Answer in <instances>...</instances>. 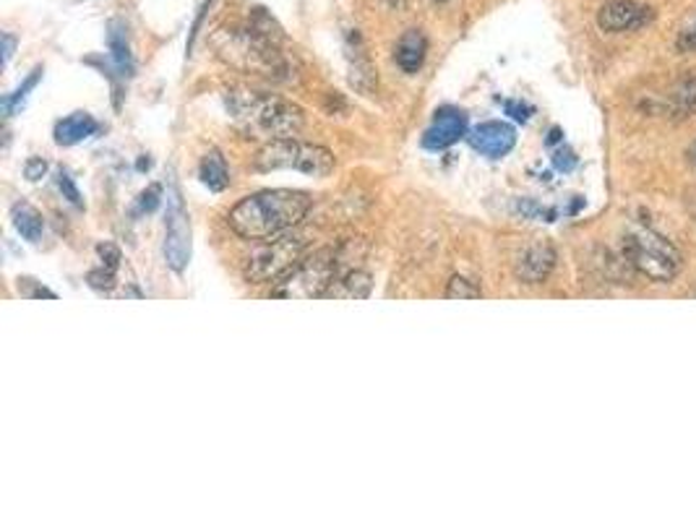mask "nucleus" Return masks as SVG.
I'll return each instance as SVG.
<instances>
[{
  "instance_id": "1",
  "label": "nucleus",
  "mask_w": 696,
  "mask_h": 521,
  "mask_svg": "<svg viewBox=\"0 0 696 521\" xmlns=\"http://www.w3.org/2000/svg\"><path fill=\"white\" fill-rule=\"evenodd\" d=\"M311 196L302 191H259L230 209V230L243 240H269L306 220Z\"/></svg>"
},
{
  "instance_id": "2",
  "label": "nucleus",
  "mask_w": 696,
  "mask_h": 521,
  "mask_svg": "<svg viewBox=\"0 0 696 521\" xmlns=\"http://www.w3.org/2000/svg\"><path fill=\"white\" fill-rule=\"evenodd\" d=\"M232 123L241 128L248 139L280 141L295 139L306 126V115L295 102L276 94L250 92V89H232L224 92Z\"/></svg>"
},
{
  "instance_id": "3",
  "label": "nucleus",
  "mask_w": 696,
  "mask_h": 521,
  "mask_svg": "<svg viewBox=\"0 0 696 521\" xmlns=\"http://www.w3.org/2000/svg\"><path fill=\"white\" fill-rule=\"evenodd\" d=\"M280 37L261 31L259 27H222L211 35V50L230 68L261 79L287 81L289 61L276 48Z\"/></svg>"
},
{
  "instance_id": "4",
  "label": "nucleus",
  "mask_w": 696,
  "mask_h": 521,
  "mask_svg": "<svg viewBox=\"0 0 696 521\" xmlns=\"http://www.w3.org/2000/svg\"><path fill=\"white\" fill-rule=\"evenodd\" d=\"M334 154L319 144L298 139H280L263 144L254 157V167L261 172L295 170L311 178H326L334 170Z\"/></svg>"
},
{
  "instance_id": "5",
  "label": "nucleus",
  "mask_w": 696,
  "mask_h": 521,
  "mask_svg": "<svg viewBox=\"0 0 696 521\" xmlns=\"http://www.w3.org/2000/svg\"><path fill=\"white\" fill-rule=\"evenodd\" d=\"M623 259L653 282H670L681 272V253L655 230L636 227L623 237Z\"/></svg>"
},
{
  "instance_id": "6",
  "label": "nucleus",
  "mask_w": 696,
  "mask_h": 521,
  "mask_svg": "<svg viewBox=\"0 0 696 521\" xmlns=\"http://www.w3.org/2000/svg\"><path fill=\"white\" fill-rule=\"evenodd\" d=\"M337 253L332 248L315 250L313 256H306L293 272H287L276 282L272 298L280 300H315L326 298L328 287L337 282Z\"/></svg>"
},
{
  "instance_id": "7",
  "label": "nucleus",
  "mask_w": 696,
  "mask_h": 521,
  "mask_svg": "<svg viewBox=\"0 0 696 521\" xmlns=\"http://www.w3.org/2000/svg\"><path fill=\"white\" fill-rule=\"evenodd\" d=\"M306 259V237L300 235H274L261 240V246L248 256L246 279L250 285H267L280 282L287 272H293Z\"/></svg>"
},
{
  "instance_id": "8",
  "label": "nucleus",
  "mask_w": 696,
  "mask_h": 521,
  "mask_svg": "<svg viewBox=\"0 0 696 521\" xmlns=\"http://www.w3.org/2000/svg\"><path fill=\"white\" fill-rule=\"evenodd\" d=\"M165 261L172 272H183L191 261V222L185 214V206L180 201V193L172 188L167 198V220H165Z\"/></svg>"
},
{
  "instance_id": "9",
  "label": "nucleus",
  "mask_w": 696,
  "mask_h": 521,
  "mask_svg": "<svg viewBox=\"0 0 696 521\" xmlns=\"http://www.w3.org/2000/svg\"><path fill=\"white\" fill-rule=\"evenodd\" d=\"M653 18L655 11L649 5H642L640 0H605L597 11V27L608 35H623V31L647 27Z\"/></svg>"
},
{
  "instance_id": "10",
  "label": "nucleus",
  "mask_w": 696,
  "mask_h": 521,
  "mask_svg": "<svg viewBox=\"0 0 696 521\" xmlns=\"http://www.w3.org/2000/svg\"><path fill=\"white\" fill-rule=\"evenodd\" d=\"M467 141L475 152L482 154V157L501 159L514 149V144H517V131L508 123H501V120H488V123L473 128V131L467 133Z\"/></svg>"
},
{
  "instance_id": "11",
  "label": "nucleus",
  "mask_w": 696,
  "mask_h": 521,
  "mask_svg": "<svg viewBox=\"0 0 696 521\" xmlns=\"http://www.w3.org/2000/svg\"><path fill=\"white\" fill-rule=\"evenodd\" d=\"M553 266H556V248L551 243L538 240L521 250L517 263H514V274L521 285H543Z\"/></svg>"
},
{
  "instance_id": "12",
  "label": "nucleus",
  "mask_w": 696,
  "mask_h": 521,
  "mask_svg": "<svg viewBox=\"0 0 696 521\" xmlns=\"http://www.w3.org/2000/svg\"><path fill=\"white\" fill-rule=\"evenodd\" d=\"M467 136V115L462 110H451V107H443V110L436 113L434 123H430L428 131L423 136V146L430 152H441L454 146L456 141Z\"/></svg>"
},
{
  "instance_id": "13",
  "label": "nucleus",
  "mask_w": 696,
  "mask_h": 521,
  "mask_svg": "<svg viewBox=\"0 0 696 521\" xmlns=\"http://www.w3.org/2000/svg\"><path fill=\"white\" fill-rule=\"evenodd\" d=\"M425 53H428V40L421 29H408L397 42L395 61L404 74H417L425 63Z\"/></svg>"
},
{
  "instance_id": "14",
  "label": "nucleus",
  "mask_w": 696,
  "mask_h": 521,
  "mask_svg": "<svg viewBox=\"0 0 696 521\" xmlns=\"http://www.w3.org/2000/svg\"><path fill=\"white\" fill-rule=\"evenodd\" d=\"M96 128H100V123H96L92 115L74 113L55 126V144L57 146H76V144H81V141L92 139L96 133Z\"/></svg>"
},
{
  "instance_id": "15",
  "label": "nucleus",
  "mask_w": 696,
  "mask_h": 521,
  "mask_svg": "<svg viewBox=\"0 0 696 521\" xmlns=\"http://www.w3.org/2000/svg\"><path fill=\"white\" fill-rule=\"evenodd\" d=\"M107 50L113 55L115 68L120 70V76L133 74V55L131 44H128V29L124 22H109L107 27Z\"/></svg>"
},
{
  "instance_id": "16",
  "label": "nucleus",
  "mask_w": 696,
  "mask_h": 521,
  "mask_svg": "<svg viewBox=\"0 0 696 521\" xmlns=\"http://www.w3.org/2000/svg\"><path fill=\"white\" fill-rule=\"evenodd\" d=\"M373 289V279L369 272H350L328 287L326 298L334 300H365Z\"/></svg>"
},
{
  "instance_id": "17",
  "label": "nucleus",
  "mask_w": 696,
  "mask_h": 521,
  "mask_svg": "<svg viewBox=\"0 0 696 521\" xmlns=\"http://www.w3.org/2000/svg\"><path fill=\"white\" fill-rule=\"evenodd\" d=\"M198 178L209 191H224L230 185V172L228 165H224V157L217 149L206 152L202 165H198Z\"/></svg>"
},
{
  "instance_id": "18",
  "label": "nucleus",
  "mask_w": 696,
  "mask_h": 521,
  "mask_svg": "<svg viewBox=\"0 0 696 521\" xmlns=\"http://www.w3.org/2000/svg\"><path fill=\"white\" fill-rule=\"evenodd\" d=\"M11 217H14L16 233L22 235L24 240H29V243H40L42 240L44 222H42V214L35 209V206L16 204L14 211H11Z\"/></svg>"
},
{
  "instance_id": "19",
  "label": "nucleus",
  "mask_w": 696,
  "mask_h": 521,
  "mask_svg": "<svg viewBox=\"0 0 696 521\" xmlns=\"http://www.w3.org/2000/svg\"><path fill=\"white\" fill-rule=\"evenodd\" d=\"M670 113L675 115H692L696 113V76H686V79L679 81V87L673 89V96H670Z\"/></svg>"
},
{
  "instance_id": "20",
  "label": "nucleus",
  "mask_w": 696,
  "mask_h": 521,
  "mask_svg": "<svg viewBox=\"0 0 696 521\" xmlns=\"http://www.w3.org/2000/svg\"><path fill=\"white\" fill-rule=\"evenodd\" d=\"M40 79H42V68H35V70H31L29 79L24 81L14 94L5 96V100H3V110H5V115H14V113L18 110V107L24 105V100H27L29 92L37 87V81H40Z\"/></svg>"
},
{
  "instance_id": "21",
  "label": "nucleus",
  "mask_w": 696,
  "mask_h": 521,
  "mask_svg": "<svg viewBox=\"0 0 696 521\" xmlns=\"http://www.w3.org/2000/svg\"><path fill=\"white\" fill-rule=\"evenodd\" d=\"M447 298L449 300H478V298H482V292L475 282L464 279V276H451V282L447 287Z\"/></svg>"
},
{
  "instance_id": "22",
  "label": "nucleus",
  "mask_w": 696,
  "mask_h": 521,
  "mask_svg": "<svg viewBox=\"0 0 696 521\" xmlns=\"http://www.w3.org/2000/svg\"><path fill=\"white\" fill-rule=\"evenodd\" d=\"M57 188L63 191V196H66L70 204H74V206H83L81 193H79V188H76V183H74V180H70L68 172H61V175H57Z\"/></svg>"
},
{
  "instance_id": "23",
  "label": "nucleus",
  "mask_w": 696,
  "mask_h": 521,
  "mask_svg": "<svg viewBox=\"0 0 696 521\" xmlns=\"http://www.w3.org/2000/svg\"><path fill=\"white\" fill-rule=\"evenodd\" d=\"M113 282H115V272L113 269H96V272L89 274V285L94 289H113Z\"/></svg>"
},
{
  "instance_id": "24",
  "label": "nucleus",
  "mask_w": 696,
  "mask_h": 521,
  "mask_svg": "<svg viewBox=\"0 0 696 521\" xmlns=\"http://www.w3.org/2000/svg\"><path fill=\"white\" fill-rule=\"evenodd\" d=\"M679 50H681V53H696V18L692 24H688L686 29L681 31Z\"/></svg>"
},
{
  "instance_id": "25",
  "label": "nucleus",
  "mask_w": 696,
  "mask_h": 521,
  "mask_svg": "<svg viewBox=\"0 0 696 521\" xmlns=\"http://www.w3.org/2000/svg\"><path fill=\"white\" fill-rule=\"evenodd\" d=\"M44 172H48V162H44V159H40V157H31L27 167H24V175H27L29 183H37Z\"/></svg>"
},
{
  "instance_id": "26",
  "label": "nucleus",
  "mask_w": 696,
  "mask_h": 521,
  "mask_svg": "<svg viewBox=\"0 0 696 521\" xmlns=\"http://www.w3.org/2000/svg\"><path fill=\"white\" fill-rule=\"evenodd\" d=\"M96 250H100L102 263H107V269H113L115 272V269H118V261H120V250L115 246H109V243H102V246Z\"/></svg>"
},
{
  "instance_id": "27",
  "label": "nucleus",
  "mask_w": 696,
  "mask_h": 521,
  "mask_svg": "<svg viewBox=\"0 0 696 521\" xmlns=\"http://www.w3.org/2000/svg\"><path fill=\"white\" fill-rule=\"evenodd\" d=\"M506 113L512 115L514 120H521V123H527V120H530V113H532V107H527V105H521V102H508L506 105Z\"/></svg>"
},
{
  "instance_id": "28",
  "label": "nucleus",
  "mask_w": 696,
  "mask_h": 521,
  "mask_svg": "<svg viewBox=\"0 0 696 521\" xmlns=\"http://www.w3.org/2000/svg\"><path fill=\"white\" fill-rule=\"evenodd\" d=\"M157 204H159V185H152L150 191L141 193V209L152 211Z\"/></svg>"
},
{
  "instance_id": "29",
  "label": "nucleus",
  "mask_w": 696,
  "mask_h": 521,
  "mask_svg": "<svg viewBox=\"0 0 696 521\" xmlns=\"http://www.w3.org/2000/svg\"><path fill=\"white\" fill-rule=\"evenodd\" d=\"M14 50H16V40L9 35V31H5V35H3V63H5V66L11 63V55H14Z\"/></svg>"
},
{
  "instance_id": "30",
  "label": "nucleus",
  "mask_w": 696,
  "mask_h": 521,
  "mask_svg": "<svg viewBox=\"0 0 696 521\" xmlns=\"http://www.w3.org/2000/svg\"><path fill=\"white\" fill-rule=\"evenodd\" d=\"M438 3H447V0H438Z\"/></svg>"
}]
</instances>
